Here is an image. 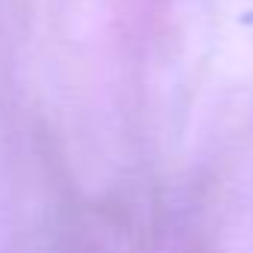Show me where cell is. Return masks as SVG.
I'll list each match as a JSON object with an SVG mask.
<instances>
[]
</instances>
